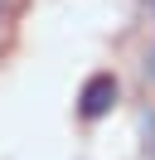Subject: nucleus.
<instances>
[{
    "mask_svg": "<svg viewBox=\"0 0 155 160\" xmlns=\"http://www.w3.org/2000/svg\"><path fill=\"white\" fill-rule=\"evenodd\" d=\"M145 73H150V78H155V49H150V58H145Z\"/></svg>",
    "mask_w": 155,
    "mask_h": 160,
    "instance_id": "obj_3",
    "label": "nucleus"
},
{
    "mask_svg": "<svg viewBox=\"0 0 155 160\" xmlns=\"http://www.w3.org/2000/svg\"><path fill=\"white\" fill-rule=\"evenodd\" d=\"M116 97H121V82H116L112 73H92V78L82 82V92H78V117L82 121H102L107 112L116 107Z\"/></svg>",
    "mask_w": 155,
    "mask_h": 160,
    "instance_id": "obj_1",
    "label": "nucleus"
},
{
    "mask_svg": "<svg viewBox=\"0 0 155 160\" xmlns=\"http://www.w3.org/2000/svg\"><path fill=\"white\" fill-rule=\"evenodd\" d=\"M145 5H150V15H155V0H145Z\"/></svg>",
    "mask_w": 155,
    "mask_h": 160,
    "instance_id": "obj_4",
    "label": "nucleus"
},
{
    "mask_svg": "<svg viewBox=\"0 0 155 160\" xmlns=\"http://www.w3.org/2000/svg\"><path fill=\"white\" fill-rule=\"evenodd\" d=\"M0 10H5V0H0Z\"/></svg>",
    "mask_w": 155,
    "mask_h": 160,
    "instance_id": "obj_5",
    "label": "nucleus"
},
{
    "mask_svg": "<svg viewBox=\"0 0 155 160\" xmlns=\"http://www.w3.org/2000/svg\"><path fill=\"white\" fill-rule=\"evenodd\" d=\"M141 131H145V155L155 160V112H145V117H141Z\"/></svg>",
    "mask_w": 155,
    "mask_h": 160,
    "instance_id": "obj_2",
    "label": "nucleus"
}]
</instances>
